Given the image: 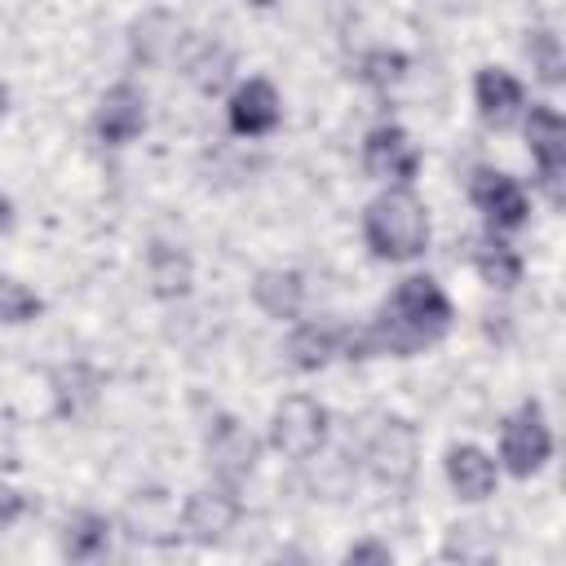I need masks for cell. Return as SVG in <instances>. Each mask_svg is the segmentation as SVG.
I'll list each match as a JSON object with an SVG mask.
<instances>
[{
  "instance_id": "6da1fadb",
  "label": "cell",
  "mask_w": 566,
  "mask_h": 566,
  "mask_svg": "<svg viewBox=\"0 0 566 566\" xmlns=\"http://www.w3.org/2000/svg\"><path fill=\"white\" fill-rule=\"evenodd\" d=\"M451 327V301L442 296V287L433 279H402L398 292L385 301L380 318L363 332V336H345L349 340V358H367V354H416L429 340H438Z\"/></svg>"
},
{
  "instance_id": "7a4b0ae2",
  "label": "cell",
  "mask_w": 566,
  "mask_h": 566,
  "mask_svg": "<svg viewBox=\"0 0 566 566\" xmlns=\"http://www.w3.org/2000/svg\"><path fill=\"white\" fill-rule=\"evenodd\" d=\"M363 234H367V243H371L376 256L411 261V256H420L424 243H429V217H424V203H420L411 190H385L380 199L367 203Z\"/></svg>"
},
{
  "instance_id": "3957f363",
  "label": "cell",
  "mask_w": 566,
  "mask_h": 566,
  "mask_svg": "<svg viewBox=\"0 0 566 566\" xmlns=\"http://www.w3.org/2000/svg\"><path fill=\"white\" fill-rule=\"evenodd\" d=\"M327 438V411L305 398V394H292L279 402L274 411V424H270V442L287 455V460H310Z\"/></svg>"
},
{
  "instance_id": "277c9868",
  "label": "cell",
  "mask_w": 566,
  "mask_h": 566,
  "mask_svg": "<svg viewBox=\"0 0 566 566\" xmlns=\"http://www.w3.org/2000/svg\"><path fill=\"white\" fill-rule=\"evenodd\" d=\"M526 142H531V155L539 164V186L548 195L553 208H562L566 199V124L553 106H531V119H526Z\"/></svg>"
},
{
  "instance_id": "5b68a950",
  "label": "cell",
  "mask_w": 566,
  "mask_h": 566,
  "mask_svg": "<svg viewBox=\"0 0 566 566\" xmlns=\"http://www.w3.org/2000/svg\"><path fill=\"white\" fill-rule=\"evenodd\" d=\"M553 451V438H548V424L539 416L535 402H522L517 416L504 420V433H500V460L509 464L513 478H531Z\"/></svg>"
},
{
  "instance_id": "8992f818",
  "label": "cell",
  "mask_w": 566,
  "mask_h": 566,
  "mask_svg": "<svg viewBox=\"0 0 566 566\" xmlns=\"http://www.w3.org/2000/svg\"><path fill=\"white\" fill-rule=\"evenodd\" d=\"M416 460H420V447L407 420H385L367 442V469L385 486H407L416 478Z\"/></svg>"
},
{
  "instance_id": "52a82bcc",
  "label": "cell",
  "mask_w": 566,
  "mask_h": 566,
  "mask_svg": "<svg viewBox=\"0 0 566 566\" xmlns=\"http://www.w3.org/2000/svg\"><path fill=\"white\" fill-rule=\"evenodd\" d=\"M243 504L230 486H208V491H195L181 509V531L195 539V544H217L226 539V531H234Z\"/></svg>"
},
{
  "instance_id": "ba28073f",
  "label": "cell",
  "mask_w": 566,
  "mask_h": 566,
  "mask_svg": "<svg viewBox=\"0 0 566 566\" xmlns=\"http://www.w3.org/2000/svg\"><path fill=\"white\" fill-rule=\"evenodd\" d=\"M203 447H208V464H212V473H221L226 482L248 478L252 464H256V438H252L234 416H217V420L208 424Z\"/></svg>"
},
{
  "instance_id": "9c48e42d",
  "label": "cell",
  "mask_w": 566,
  "mask_h": 566,
  "mask_svg": "<svg viewBox=\"0 0 566 566\" xmlns=\"http://www.w3.org/2000/svg\"><path fill=\"white\" fill-rule=\"evenodd\" d=\"M363 164H367V172H371V177L411 181V177H416V168H420V150H416V142H411L402 128L380 124V128H371V133H367V142H363Z\"/></svg>"
},
{
  "instance_id": "30bf717a",
  "label": "cell",
  "mask_w": 566,
  "mask_h": 566,
  "mask_svg": "<svg viewBox=\"0 0 566 566\" xmlns=\"http://www.w3.org/2000/svg\"><path fill=\"white\" fill-rule=\"evenodd\" d=\"M142 124H146V102H142V93H137L133 84H115V88L102 93L97 115H93V133H97L106 146L133 142V137L142 133Z\"/></svg>"
},
{
  "instance_id": "8fae6325",
  "label": "cell",
  "mask_w": 566,
  "mask_h": 566,
  "mask_svg": "<svg viewBox=\"0 0 566 566\" xmlns=\"http://www.w3.org/2000/svg\"><path fill=\"white\" fill-rule=\"evenodd\" d=\"M469 195H473V203H478L495 226H504V230L526 221V195H522V186H517L509 172L478 168V172H473Z\"/></svg>"
},
{
  "instance_id": "7c38bea8",
  "label": "cell",
  "mask_w": 566,
  "mask_h": 566,
  "mask_svg": "<svg viewBox=\"0 0 566 566\" xmlns=\"http://www.w3.org/2000/svg\"><path fill=\"white\" fill-rule=\"evenodd\" d=\"M279 124V93L270 80H248L234 97H230V128L239 137H261Z\"/></svg>"
},
{
  "instance_id": "4fadbf2b",
  "label": "cell",
  "mask_w": 566,
  "mask_h": 566,
  "mask_svg": "<svg viewBox=\"0 0 566 566\" xmlns=\"http://www.w3.org/2000/svg\"><path fill=\"white\" fill-rule=\"evenodd\" d=\"M97 398H102V376L88 363H62V367H53V402H57L62 416L80 420V416H88L97 407Z\"/></svg>"
},
{
  "instance_id": "5bb4252c",
  "label": "cell",
  "mask_w": 566,
  "mask_h": 566,
  "mask_svg": "<svg viewBox=\"0 0 566 566\" xmlns=\"http://www.w3.org/2000/svg\"><path fill=\"white\" fill-rule=\"evenodd\" d=\"M124 531H128V539H142V544H172L177 539V517H172L168 495H159V491L137 495L124 509Z\"/></svg>"
},
{
  "instance_id": "9a60e30c",
  "label": "cell",
  "mask_w": 566,
  "mask_h": 566,
  "mask_svg": "<svg viewBox=\"0 0 566 566\" xmlns=\"http://www.w3.org/2000/svg\"><path fill=\"white\" fill-rule=\"evenodd\" d=\"M447 478L460 500H486L495 491V460L478 447H451L447 451Z\"/></svg>"
},
{
  "instance_id": "2e32d148",
  "label": "cell",
  "mask_w": 566,
  "mask_h": 566,
  "mask_svg": "<svg viewBox=\"0 0 566 566\" xmlns=\"http://www.w3.org/2000/svg\"><path fill=\"white\" fill-rule=\"evenodd\" d=\"M478 111H482V119L486 124H495V128H509L513 124V115L522 111V84L509 75V71H495V66H486V71H478Z\"/></svg>"
},
{
  "instance_id": "e0dca14e",
  "label": "cell",
  "mask_w": 566,
  "mask_h": 566,
  "mask_svg": "<svg viewBox=\"0 0 566 566\" xmlns=\"http://www.w3.org/2000/svg\"><path fill=\"white\" fill-rule=\"evenodd\" d=\"M252 296L270 318H296L301 301H305V283L296 270H265V274H256Z\"/></svg>"
},
{
  "instance_id": "ac0fdd59",
  "label": "cell",
  "mask_w": 566,
  "mask_h": 566,
  "mask_svg": "<svg viewBox=\"0 0 566 566\" xmlns=\"http://www.w3.org/2000/svg\"><path fill=\"white\" fill-rule=\"evenodd\" d=\"M146 274H150L155 296H186L190 292V256L172 243H150Z\"/></svg>"
},
{
  "instance_id": "d6986e66",
  "label": "cell",
  "mask_w": 566,
  "mask_h": 566,
  "mask_svg": "<svg viewBox=\"0 0 566 566\" xmlns=\"http://www.w3.org/2000/svg\"><path fill=\"white\" fill-rule=\"evenodd\" d=\"M336 345H340V332H336V327L305 323V327H296V332L287 336V358H292V367H301V371H318V367L336 354Z\"/></svg>"
},
{
  "instance_id": "ffe728a7",
  "label": "cell",
  "mask_w": 566,
  "mask_h": 566,
  "mask_svg": "<svg viewBox=\"0 0 566 566\" xmlns=\"http://www.w3.org/2000/svg\"><path fill=\"white\" fill-rule=\"evenodd\" d=\"M473 265H478V274H482L486 283H495V287H513V283L522 279V261H517V252H513L504 239H495V234L478 239V248H473Z\"/></svg>"
},
{
  "instance_id": "44dd1931",
  "label": "cell",
  "mask_w": 566,
  "mask_h": 566,
  "mask_svg": "<svg viewBox=\"0 0 566 566\" xmlns=\"http://www.w3.org/2000/svg\"><path fill=\"white\" fill-rule=\"evenodd\" d=\"M106 539H111L106 517H97V513H75V517L66 522L62 553H66L71 562H88V557H102V553H106Z\"/></svg>"
},
{
  "instance_id": "7402d4cb",
  "label": "cell",
  "mask_w": 566,
  "mask_h": 566,
  "mask_svg": "<svg viewBox=\"0 0 566 566\" xmlns=\"http://www.w3.org/2000/svg\"><path fill=\"white\" fill-rule=\"evenodd\" d=\"M177 44V22L168 13H146L137 27H133V57L142 62H164Z\"/></svg>"
},
{
  "instance_id": "603a6c76",
  "label": "cell",
  "mask_w": 566,
  "mask_h": 566,
  "mask_svg": "<svg viewBox=\"0 0 566 566\" xmlns=\"http://www.w3.org/2000/svg\"><path fill=\"white\" fill-rule=\"evenodd\" d=\"M40 296L18 283V279H0V323H31L40 314Z\"/></svg>"
},
{
  "instance_id": "cb8c5ba5",
  "label": "cell",
  "mask_w": 566,
  "mask_h": 566,
  "mask_svg": "<svg viewBox=\"0 0 566 566\" xmlns=\"http://www.w3.org/2000/svg\"><path fill=\"white\" fill-rule=\"evenodd\" d=\"M526 53L535 57V66H539V75H544L548 84H557V80H562V71H566V62H562V40H557L548 27L531 31V40H526Z\"/></svg>"
},
{
  "instance_id": "d4e9b609",
  "label": "cell",
  "mask_w": 566,
  "mask_h": 566,
  "mask_svg": "<svg viewBox=\"0 0 566 566\" xmlns=\"http://www.w3.org/2000/svg\"><path fill=\"white\" fill-rule=\"evenodd\" d=\"M190 75H195V84H199L203 93H217V88L226 84V75H230V53H226L221 44H208L203 57L190 62Z\"/></svg>"
},
{
  "instance_id": "484cf974",
  "label": "cell",
  "mask_w": 566,
  "mask_h": 566,
  "mask_svg": "<svg viewBox=\"0 0 566 566\" xmlns=\"http://www.w3.org/2000/svg\"><path fill=\"white\" fill-rule=\"evenodd\" d=\"M402 66H407L402 53H367V57H363V80H371V84H389V80L402 75Z\"/></svg>"
},
{
  "instance_id": "4316f807",
  "label": "cell",
  "mask_w": 566,
  "mask_h": 566,
  "mask_svg": "<svg viewBox=\"0 0 566 566\" xmlns=\"http://www.w3.org/2000/svg\"><path fill=\"white\" fill-rule=\"evenodd\" d=\"M22 509H27V495H22V491H13L9 482H0V531H4V526H13V522L22 517Z\"/></svg>"
},
{
  "instance_id": "83f0119b",
  "label": "cell",
  "mask_w": 566,
  "mask_h": 566,
  "mask_svg": "<svg viewBox=\"0 0 566 566\" xmlns=\"http://www.w3.org/2000/svg\"><path fill=\"white\" fill-rule=\"evenodd\" d=\"M345 562H394V553L380 548V544H354V548L345 553Z\"/></svg>"
},
{
  "instance_id": "f1b7e54d",
  "label": "cell",
  "mask_w": 566,
  "mask_h": 566,
  "mask_svg": "<svg viewBox=\"0 0 566 566\" xmlns=\"http://www.w3.org/2000/svg\"><path fill=\"white\" fill-rule=\"evenodd\" d=\"M13 226V208H9V199L0 195V230H9Z\"/></svg>"
},
{
  "instance_id": "f546056e",
  "label": "cell",
  "mask_w": 566,
  "mask_h": 566,
  "mask_svg": "<svg viewBox=\"0 0 566 566\" xmlns=\"http://www.w3.org/2000/svg\"><path fill=\"white\" fill-rule=\"evenodd\" d=\"M4 102H9V93H4V84H0V111H4Z\"/></svg>"
},
{
  "instance_id": "4dcf8cb0",
  "label": "cell",
  "mask_w": 566,
  "mask_h": 566,
  "mask_svg": "<svg viewBox=\"0 0 566 566\" xmlns=\"http://www.w3.org/2000/svg\"><path fill=\"white\" fill-rule=\"evenodd\" d=\"M256 4H270V0H256Z\"/></svg>"
}]
</instances>
